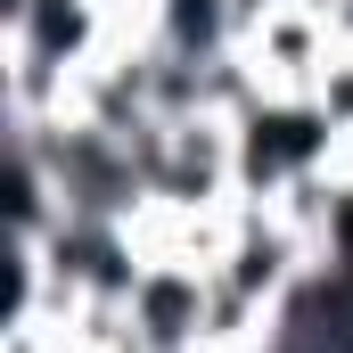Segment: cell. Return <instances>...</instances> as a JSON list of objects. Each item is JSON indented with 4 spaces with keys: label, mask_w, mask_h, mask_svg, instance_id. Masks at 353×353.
Wrapping results in <instances>:
<instances>
[]
</instances>
